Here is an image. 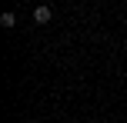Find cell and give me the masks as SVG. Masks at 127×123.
I'll list each match as a JSON object with an SVG mask.
<instances>
[{"mask_svg": "<svg viewBox=\"0 0 127 123\" xmlns=\"http://www.w3.org/2000/svg\"><path fill=\"white\" fill-rule=\"evenodd\" d=\"M0 23H3L7 30H10V27L17 23V13H13V10H3V13H0Z\"/></svg>", "mask_w": 127, "mask_h": 123, "instance_id": "2", "label": "cell"}, {"mask_svg": "<svg viewBox=\"0 0 127 123\" xmlns=\"http://www.w3.org/2000/svg\"><path fill=\"white\" fill-rule=\"evenodd\" d=\"M50 17H54V10H50L47 3L33 7V23H40V27H44V23H50Z\"/></svg>", "mask_w": 127, "mask_h": 123, "instance_id": "1", "label": "cell"}]
</instances>
